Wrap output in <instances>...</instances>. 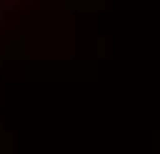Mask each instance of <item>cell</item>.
Masks as SVG:
<instances>
[{"instance_id": "cell-1", "label": "cell", "mask_w": 160, "mask_h": 154, "mask_svg": "<svg viewBox=\"0 0 160 154\" xmlns=\"http://www.w3.org/2000/svg\"><path fill=\"white\" fill-rule=\"evenodd\" d=\"M15 3H21V0H0V12H3V9H12Z\"/></svg>"}]
</instances>
